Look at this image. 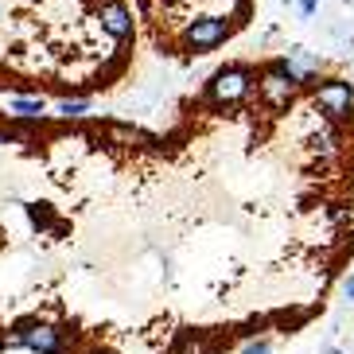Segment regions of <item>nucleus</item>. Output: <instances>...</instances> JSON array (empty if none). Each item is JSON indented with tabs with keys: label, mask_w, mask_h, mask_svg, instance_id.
<instances>
[{
	"label": "nucleus",
	"mask_w": 354,
	"mask_h": 354,
	"mask_svg": "<svg viewBox=\"0 0 354 354\" xmlns=\"http://www.w3.org/2000/svg\"><path fill=\"white\" fill-rule=\"evenodd\" d=\"M12 109H16L20 117H43V102H39V97H16Z\"/></svg>",
	"instance_id": "nucleus-9"
},
{
	"label": "nucleus",
	"mask_w": 354,
	"mask_h": 354,
	"mask_svg": "<svg viewBox=\"0 0 354 354\" xmlns=\"http://www.w3.org/2000/svg\"><path fill=\"white\" fill-rule=\"evenodd\" d=\"M351 218H354V210L346 207V203H335V207H331V222H335V226H346Z\"/></svg>",
	"instance_id": "nucleus-11"
},
{
	"label": "nucleus",
	"mask_w": 354,
	"mask_h": 354,
	"mask_svg": "<svg viewBox=\"0 0 354 354\" xmlns=\"http://www.w3.org/2000/svg\"><path fill=\"white\" fill-rule=\"evenodd\" d=\"M109 136L113 140H121V145H140V140H148L140 129H133V125H109Z\"/></svg>",
	"instance_id": "nucleus-8"
},
{
	"label": "nucleus",
	"mask_w": 354,
	"mask_h": 354,
	"mask_svg": "<svg viewBox=\"0 0 354 354\" xmlns=\"http://www.w3.org/2000/svg\"><path fill=\"white\" fill-rule=\"evenodd\" d=\"M176 354H214V346L203 339V335H183L179 339V351Z\"/></svg>",
	"instance_id": "nucleus-7"
},
{
	"label": "nucleus",
	"mask_w": 354,
	"mask_h": 354,
	"mask_svg": "<svg viewBox=\"0 0 354 354\" xmlns=\"http://www.w3.org/2000/svg\"><path fill=\"white\" fill-rule=\"evenodd\" d=\"M207 94L214 105H234L241 102V97L250 94V71L245 66H226V71H218L214 78H210Z\"/></svg>",
	"instance_id": "nucleus-2"
},
{
	"label": "nucleus",
	"mask_w": 354,
	"mask_h": 354,
	"mask_svg": "<svg viewBox=\"0 0 354 354\" xmlns=\"http://www.w3.org/2000/svg\"><path fill=\"white\" fill-rule=\"evenodd\" d=\"M315 105H319L323 113L331 117V121H346V117H351V105H354L351 82H343V78H335V82H323L319 90H315Z\"/></svg>",
	"instance_id": "nucleus-3"
},
{
	"label": "nucleus",
	"mask_w": 354,
	"mask_h": 354,
	"mask_svg": "<svg viewBox=\"0 0 354 354\" xmlns=\"http://www.w3.org/2000/svg\"><path fill=\"white\" fill-rule=\"evenodd\" d=\"M102 28H105L109 35H113L117 43H121V39H129V35H133V12H129L125 4H117V0H109V4L102 8Z\"/></svg>",
	"instance_id": "nucleus-5"
},
{
	"label": "nucleus",
	"mask_w": 354,
	"mask_h": 354,
	"mask_svg": "<svg viewBox=\"0 0 354 354\" xmlns=\"http://www.w3.org/2000/svg\"><path fill=\"white\" fill-rule=\"evenodd\" d=\"M300 12H304V16H312V12H315V0H300Z\"/></svg>",
	"instance_id": "nucleus-14"
},
{
	"label": "nucleus",
	"mask_w": 354,
	"mask_h": 354,
	"mask_svg": "<svg viewBox=\"0 0 354 354\" xmlns=\"http://www.w3.org/2000/svg\"><path fill=\"white\" fill-rule=\"evenodd\" d=\"M343 288H346V296L354 300V277H346V281H343Z\"/></svg>",
	"instance_id": "nucleus-15"
},
{
	"label": "nucleus",
	"mask_w": 354,
	"mask_h": 354,
	"mask_svg": "<svg viewBox=\"0 0 354 354\" xmlns=\"http://www.w3.org/2000/svg\"><path fill=\"white\" fill-rule=\"evenodd\" d=\"M86 109H90L86 102H63V105H59V113H63V117H82Z\"/></svg>",
	"instance_id": "nucleus-12"
},
{
	"label": "nucleus",
	"mask_w": 354,
	"mask_h": 354,
	"mask_svg": "<svg viewBox=\"0 0 354 354\" xmlns=\"http://www.w3.org/2000/svg\"><path fill=\"white\" fill-rule=\"evenodd\" d=\"M245 354H269V343H250V346H245Z\"/></svg>",
	"instance_id": "nucleus-13"
},
{
	"label": "nucleus",
	"mask_w": 354,
	"mask_h": 354,
	"mask_svg": "<svg viewBox=\"0 0 354 354\" xmlns=\"http://www.w3.org/2000/svg\"><path fill=\"white\" fill-rule=\"evenodd\" d=\"M226 35H230V24L222 20V16H203V20H195L187 28V43H191V47H198V51L218 47Z\"/></svg>",
	"instance_id": "nucleus-4"
},
{
	"label": "nucleus",
	"mask_w": 354,
	"mask_h": 354,
	"mask_svg": "<svg viewBox=\"0 0 354 354\" xmlns=\"http://www.w3.org/2000/svg\"><path fill=\"white\" fill-rule=\"evenodd\" d=\"M28 214H32V222L39 230H47L55 222V214H51V207H43V203H32V207H28Z\"/></svg>",
	"instance_id": "nucleus-10"
},
{
	"label": "nucleus",
	"mask_w": 354,
	"mask_h": 354,
	"mask_svg": "<svg viewBox=\"0 0 354 354\" xmlns=\"http://www.w3.org/2000/svg\"><path fill=\"white\" fill-rule=\"evenodd\" d=\"M20 343H28L32 351L39 354H63V331H55V327H43V323H32L28 335H24Z\"/></svg>",
	"instance_id": "nucleus-6"
},
{
	"label": "nucleus",
	"mask_w": 354,
	"mask_h": 354,
	"mask_svg": "<svg viewBox=\"0 0 354 354\" xmlns=\"http://www.w3.org/2000/svg\"><path fill=\"white\" fill-rule=\"evenodd\" d=\"M296 90H300V74L292 71L288 63H272L269 71H265V78H261V97L272 105V109H284V105L296 97Z\"/></svg>",
	"instance_id": "nucleus-1"
}]
</instances>
